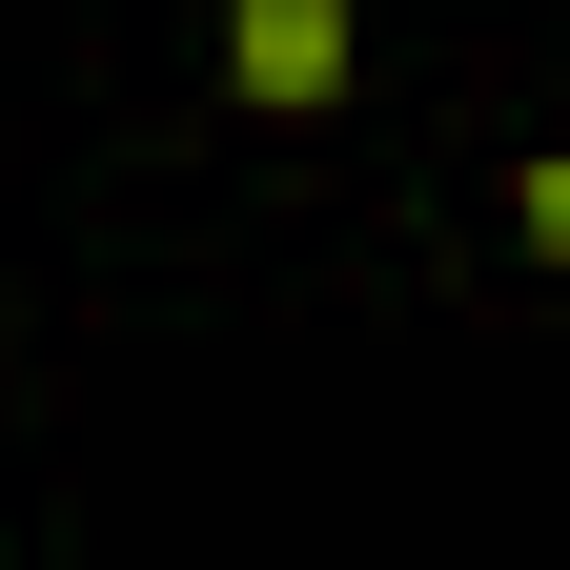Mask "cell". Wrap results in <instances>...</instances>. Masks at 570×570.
<instances>
[{
    "label": "cell",
    "mask_w": 570,
    "mask_h": 570,
    "mask_svg": "<svg viewBox=\"0 0 570 570\" xmlns=\"http://www.w3.org/2000/svg\"><path fill=\"white\" fill-rule=\"evenodd\" d=\"M225 82L265 122H326L346 102V0H225Z\"/></svg>",
    "instance_id": "cell-1"
},
{
    "label": "cell",
    "mask_w": 570,
    "mask_h": 570,
    "mask_svg": "<svg viewBox=\"0 0 570 570\" xmlns=\"http://www.w3.org/2000/svg\"><path fill=\"white\" fill-rule=\"evenodd\" d=\"M510 204H530V245H550V265H570V142H550V164H530V184H510Z\"/></svg>",
    "instance_id": "cell-2"
}]
</instances>
